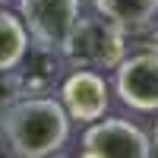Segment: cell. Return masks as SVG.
I'll list each match as a JSON object with an SVG mask.
<instances>
[{
    "mask_svg": "<svg viewBox=\"0 0 158 158\" xmlns=\"http://www.w3.org/2000/svg\"><path fill=\"white\" fill-rule=\"evenodd\" d=\"M123 51H127L123 29H117L114 22L101 16H92V19L79 16L70 38L60 48V54L76 70H104V67H117L123 60Z\"/></svg>",
    "mask_w": 158,
    "mask_h": 158,
    "instance_id": "obj_2",
    "label": "cell"
},
{
    "mask_svg": "<svg viewBox=\"0 0 158 158\" xmlns=\"http://www.w3.org/2000/svg\"><path fill=\"white\" fill-rule=\"evenodd\" d=\"M0 133L16 158H44L70 139V117L57 98L25 95L0 114Z\"/></svg>",
    "mask_w": 158,
    "mask_h": 158,
    "instance_id": "obj_1",
    "label": "cell"
},
{
    "mask_svg": "<svg viewBox=\"0 0 158 158\" xmlns=\"http://www.w3.org/2000/svg\"><path fill=\"white\" fill-rule=\"evenodd\" d=\"M0 158H6V155H3V133H0Z\"/></svg>",
    "mask_w": 158,
    "mask_h": 158,
    "instance_id": "obj_10",
    "label": "cell"
},
{
    "mask_svg": "<svg viewBox=\"0 0 158 158\" xmlns=\"http://www.w3.org/2000/svg\"><path fill=\"white\" fill-rule=\"evenodd\" d=\"M63 63H67V60H63V54L57 48L29 44L22 63L13 70V76H16V82H19V92H22V95H41V92H48L60 79Z\"/></svg>",
    "mask_w": 158,
    "mask_h": 158,
    "instance_id": "obj_7",
    "label": "cell"
},
{
    "mask_svg": "<svg viewBox=\"0 0 158 158\" xmlns=\"http://www.w3.org/2000/svg\"><path fill=\"white\" fill-rule=\"evenodd\" d=\"M114 70V89L127 108L142 114L158 111V51L130 54Z\"/></svg>",
    "mask_w": 158,
    "mask_h": 158,
    "instance_id": "obj_5",
    "label": "cell"
},
{
    "mask_svg": "<svg viewBox=\"0 0 158 158\" xmlns=\"http://www.w3.org/2000/svg\"><path fill=\"white\" fill-rule=\"evenodd\" d=\"M60 104L70 120L95 123L108 111V82L98 70H73L60 82Z\"/></svg>",
    "mask_w": 158,
    "mask_h": 158,
    "instance_id": "obj_6",
    "label": "cell"
},
{
    "mask_svg": "<svg viewBox=\"0 0 158 158\" xmlns=\"http://www.w3.org/2000/svg\"><path fill=\"white\" fill-rule=\"evenodd\" d=\"M44 158H67V155H57V152H54V155H44Z\"/></svg>",
    "mask_w": 158,
    "mask_h": 158,
    "instance_id": "obj_12",
    "label": "cell"
},
{
    "mask_svg": "<svg viewBox=\"0 0 158 158\" xmlns=\"http://www.w3.org/2000/svg\"><path fill=\"white\" fill-rule=\"evenodd\" d=\"M95 13L123 32H136L158 19V0H95Z\"/></svg>",
    "mask_w": 158,
    "mask_h": 158,
    "instance_id": "obj_8",
    "label": "cell"
},
{
    "mask_svg": "<svg viewBox=\"0 0 158 158\" xmlns=\"http://www.w3.org/2000/svg\"><path fill=\"white\" fill-rule=\"evenodd\" d=\"M29 51V32L19 16L0 10V73H13Z\"/></svg>",
    "mask_w": 158,
    "mask_h": 158,
    "instance_id": "obj_9",
    "label": "cell"
},
{
    "mask_svg": "<svg viewBox=\"0 0 158 158\" xmlns=\"http://www.w3.org/2000/svg\"><path fill=\"white\" fill-rule=\"evenodd\" d=\"M82 0H19V19L35 44L63 48L82 16Z\"/></svg>",
    "mask_w": 158,
    "mask_h": 158,
    "instance_id": "obj_4",
    "label": "cell"
},
{
    "mask_svg": "<svg viewBox=\"0 0 158 158\" xmlns=\"http://www.w3.org/2000/svg\"><path fill=\"white\" fill-rule=\"evenodd\" d=\"M155 149H158V120H155Z\"/></svg>",
    "mask_w": 158,
    "mask_h": 158,
    "instance_id": "obj_11",
    "label": "cell"
},
{
    "mask_svg": "<svg viewBox=\"0 0 158 158\" xmlns=\"http://www.w3.org/2000/svg\"><path fill=\"white\" fill-rule=\"evenodd\" d=\"M82 158H152V139L130 120L104 117L85 127Z\"/></svg>",
    "mask_w": 158,
    "mask_h": 158,
    "instance_id": "obj_3",
    "label": "cell"
}]
</instances>
